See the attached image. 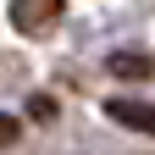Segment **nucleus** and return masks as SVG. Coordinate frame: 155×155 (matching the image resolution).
I'll list each match as a JSON object with an SVG mask.
<instances>
[{
	"mask_svg": "<svg viewBox=\"0 0 155 155\" xmlns=\"http://www.w3.org/2000/svg\"><path fill=\"white\" fill-rule=\"evenodd\" d=\"M61 22V0H11V28L17 33H50Z\"/></svg>",
	"mask_w": 155,
	"mask_h": 155,
	"instance_id": "f257e3e1",
	"label": "nucleus"
},
{
	"mask_svg": "<svg viewBox=\"0 0 155 155\" xmlns=\"http://www.w3.org/2000/svg\"><path fill=\"white\" fill-rule=\"evenodd\" d=\"M105 116L122 122V127H133V133H155V105H150V100H127V94H116V100H105Z\"/></svg>",
	"mask_w": 155,
	"mask_h": 155,
	"instance_id": "f03ea898",
	"label": "nucleus"
},
{
	"mask_svg": "<svg viewBox=\"0 0 155 155\" xmlns=\"http://www.w3.org/2000/svg\"><path fill=\"white\" fill-rule=\"evenodd\" d=\"M105 72L111 78H155V61L139 55V50H116L111 61H105Z\"/></svg>",
	"mask_w": 155,
	"mask_h": 155,
	"instance_id": "7ed1b4c3",
	"label": "nucleus"
},
{
	"mask_svg": "<svg viewBox=\"0 0 155 155\" xmlns=\"http://www.w3.org/2000/svg\"><path fill=\"white\" fill-rule=\"evenodd\" d=\"M11 133H17V122H11V116H0V144H6Z\"/></svg>",
	"mask_w": 155,
	"mask_h": 155,
	"instance_id": "20e7f679",
	"label": "nucleus"
}]
</instances>
